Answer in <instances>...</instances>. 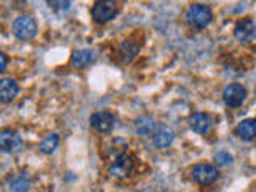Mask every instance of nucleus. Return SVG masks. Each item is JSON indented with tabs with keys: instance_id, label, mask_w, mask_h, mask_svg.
<instances>
[{
	"instance_id": "6ab92c4d",
	"label": "nucleus",
	"mask_w": 256,
	"mask_h": 192,
	"mask_svg": "<svg viewBox=\"0 0 256 192\" xmlns=\"http://www.w3.org/2000/svg\"><path fill=\"white\" fill-rule=\"evenodd\" d=\"M12 190L14 192H26L29 189V181L26 180V176H20V178H14L12 181Z\"/></svg>"
},
{
	"instance_id": "9d476101",
	"label": "nucleus",
	"mask_w": 256,
	"mask_h": 192,
	"mask_svg": "<svg viewBox=\"0 0 256 192\" xmlns=\"http://www.w3.org/2000/svg\"><path fill=\"white\" fill-rule=\"evenodd\" d=\"M213 118L205 112H196L189 117V126L198 134H205L212 130Z\"/></svg>"
},
{
	"instance_id": "4468645a",
	"label": "nucleus",
	"mask_w": 256,
	"mask_h": 192,
	"mask_svg": "<svg viewBox=\"0 0 256 192\" xmlns=\"http://www.w3.org/2000/svg\"><path fill=\"white\" fill-rule=\"evenodd\" d=\"M158 124L150 116H141L134 120V132L140 136H152Z\"/></svg>"
},
{
	"instance_id": "aec40b11",
	"label": "nucleus",
	"mask_w": 256,
	"mask_h": 192,
	"mask_svg": "<svg viewBox=\"0 0 256 192\" xmlns=\"http://www.w3.org/2000/svg\"><path fill=\"white\" fill-rule=\"evenodd\" d=\"M48 5L56 12H68L70 6V2H48Z\"/></svg>"
},
{
	"instance_id": "2eb2a0df",
	"label": "nucleus",
	"mask_w": 256,
	"mask_h": 192,
	"mask_svg": "<svg viewBox=\"0 0 256 192\" xmlns=\"http://www.w3.org/2000/svg\"><path fill=\"white\" fill-rule=\"evenodd\" d=\"M236 134L244 141H253L256 136V120L245 118L236 126Z\"/></svg>"
},
{
	"instance_id": "423d86ee",
	"label": "nucleus",
	"mask_w": 256,
	"mask_h": 192,
	"mask_svg": "<svg viewBox=\"0 0 256 192\" xmlns=\"http://www.w3.org/2000/svg\"><path fill=\"white\" fill-rule=\"evenodd\" d=\"M117 14V2L112 0H102V2H96L92 8V16L96 22H108Z\"/></svg>"
},
{
	"instance_id": "6e6552de",
	"label": "nucleus",
	"mask_w": 256,
	"mask_h": 192,
	"mask_svg": "<svg viewBox=\"0 0 256 192\" xmlns=\"http://www.w3.org/2000/svg\"><path fill=\"white\" fill-rule=\"evenodd\" d=\"M254 32H256L254 21L252 18H246V20H242L236 24L234 37L240 44H252L254 40Z\"/></svg>"
},
{
	"instance_id": "1a4fd4ad",
	"label": "nucleus",
	"mask_w": 256,
	"mask_h": 192,
	"mask_svg": "<svg viewBox=\"0 0 256 192\" xmlns=\"http://www.w3.org/2000/svg\"><path fill=\"white\" fill-rule=\"evenodd\" d=\"M21 136L12 132V130H5L0 133V152H5V154H13V152H18L21 149Z\"/></svg>"
},
{
	"instance_id": "20e7f679",
	"label": "nucleus",
	"mask_w": 256,
	"mask_h": 192,
	"mask_svg": "<svg viewBox=\"0 0 256 192\" xmlns=\"http://www.w3.org/2000/svg\"><path fill=\"white\" fill-rule=\"evenodd\" d=\"M13 34L20 40H30L37 34V22L30 16H20L13 22Z\"/></svg>"
},
{
	"instance_id": "a211bd4d",
	"label": "nucleus",
	"mask_w": 256,
	"mask_h": 192,
	"mask_svg": "<svg viewBox=\"0 0 256 192\" xmlns=\"http://www.w3.org/2000/svg\"><path fill=\"white\" fill-rule=\"evenodd\" d=\"M232 162H234V157H232L226 150H220V152H216V154H214V164L218 166H228Z\"/></svg>"
},
{
	"instance_id": "412c9836",
	"label": "nucleus",
	"mask_w": 256,
	"mask_h": 192,
	"mask_svg": "<svg viewBox=\"0 0 256 192\" xmlns=\"http://www.w3.org/2000/svg\"><path fill=\"white\" fill-rule=\"evenodd\" d=\"M8 66V58L4 52H0V72H4Z\"/></svg>"
},
{
	"instance_id": "f257e3e1",
	"label": "nucleus",
	"mask_w": 256,
	"mask_h": 192,
	"mask_svg": "<svg viewBox=\"0 0 256 192\" xmlns=\"http://www.w3.org/2000/svg\"><path fill=\"white\" fill-rule=\"evenodd\" d=\"M213 20V12L208 5L192 4L186 10V21L189 26L196 29H205Z\"/></svg>"
},
{
	"instance_id": "f8f14e48",
	"label": "nucleus",
	"mask_w": 256,
	"mask_h": 192,
	"mask_svg": "<svg viewBox=\"0 0 256 192\" xmlns=\"http://www.w3.org/2000/svg\"><path fill=\"white\" fill-rule=\"evenodd\" d=\"M141 50V45L136 42L133 38H126L124 40L122 44H120V48H118V56H120V61L124 64H130L136 56H138Z\"/></svg>"
},
{
	"instance_id": "dca6fc26",
	"label": "nucleus",
	"mask_w": 256,
	"mask_h": 192,
	"mask_svg": "<svg viewBox=\"0 0 256 192\" xmlns=\"http://www.w3.org/2000/svg\"><path fill=\"white\" fill-rule=\"evenodd\" d=\"M94 61V53L92 50H77L72 54V66L77 68V69H84L86 66H90V64Z\"/></svg>"
},
{
	"instance_id": "9b49d317",
	"label": "nucleus",
	"mask_w": 256,
	"mask_h": 192,
	"mask_svg": "<svg viewBox=\"0 0 256 192\" xmlns=\"http://www.w3.org/2000/svg\"><path fill=\"white\" fill-rule=\"evenodd\" d=\"M20 93V86L13 78H0V102L8 104L16 100Z\"/></svg>"
},
{
	"instance_id": "f3484780",
	"label": "nucleus",
	"mask_w": 256,
	"mask_h": 192,
	"mask_svg": "<svg viewBox=\"0 0 256 192\" xmlns=\"http://www.w3.org/2000/svg\"><path fill=\"white\" fill-rule=\"evenodd\" d=\"M58 144H60V136L56 133H52V134H48L42 142H40L38 149L42 154H52V152L58 148Z\"/></svg>"
},
{
	"instance_id": "7ed1b4c3",
	"label": "nucleus",
	"mask_w": 256,
	"mask_h": 192,
	"mask_svg": "<svg viewBox=\"0 0 256 192\" xmlns=\"http://www.w3.org/2000/svg\"><path fill=\"white\" fill-rule=\"evenodd\" d=\"M192 178H194L196 182L202 184V186H208V184L218 181L220 172L212 164H197L192 166Z\"/></svg>"
},
{
	"instance_id": "0eeeda50",
	"label": "nucleus",
	"mask_w": 256,
	"mask_h": 192,
	"mask_svg": "<svg viewBox=\"0 0 256 192\" xmlns=\"http://www.w3.org/2000/svg\"><path fill=\"white\" fill-rule=\"evenodd\" d=\"M222 100L229 108H238L242 106L244 101L246 100V88L240 84H230L224 88Z\"/></svg>"
},
{
	"instance_id": "ddd939ff",
	"label": "nucleus",
	"mask_w": 256,
	"mask_h": 192,
	"mask_svg": "<svg viewBox=\"0 0 256 192\" xmlns=\"http://www.w3.org/2000/svg\"><path fill=\"white\" fill-rule=\"evenodd\" d=\"M150 138H152V142H154V146H156L157 149H166V148H170V146H172L174 134H173V132H172L168 126H165V125H158V126L156 128V132L152 133Z\"/></svg>"
},
{
	"instance_id": "39448f33",
	"label": "nucleus",
	"mask_w": 256,
	"mask_h": 192,
	"mask_svg": "<svg viewBox=\"0 0 256 192\" xmlns=\"http://www.w3.org/2000/svg\"><path fill=\"white\" fill-rule=\"evenodd\" d=\"M90 125L94 132L98 133H110L114 130L116 126V117L110 114L109 110H100V112H94V114L90 117Z\"/></svg>"
},
{
	"instance_id": "f03ea898",
	"label": "nucleus",
	"mask_w": 256,
	"mask_h": 192,
	"mask_svg": "<svg viewBox=\"0 0 256 192\" xmlns=\"http://www.w3.org/2000/svg\"><path fill=\"white\" fill-rule=\"evenodd\" d=\"M133 168H134L133 157L125 152V154L112 160V164L109 165V174L116 180H125L133 173Z\"/></svg>"
}]
</instances>
